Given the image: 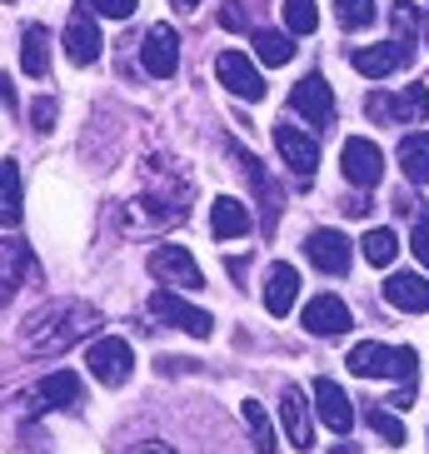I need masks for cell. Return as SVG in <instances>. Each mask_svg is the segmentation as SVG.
Listing matches in <instances>:
<instances>
[{
	"label": "cell",
	"mask_w": 429,
	"mask_h": 454,
	"mask_svg": "<svg viewBox=\"0 0 429 454\" xmlns=\"http://www.w3.org/2000/svg\"><path fill=\"white\" fill-rule=\"evenodd\" d=\"M95 325H100V315H95L90 305H81V300L45 305L26 320V349H35V355H60V349H70L75 340H85Z\"/></svg>",
	"instance_id": "cell-1"
},
{
	"label": "cell",
	"mask_w": 429,
	"mask_h": 454,
	"mask_svg": "<svg viewBox=\"0 0 429 454\" xmlns=\"http://www.w3.org/2000/svg\"><path fill=\"white\" fill-rule=\"evenodd\" d=\"M349 370L360 380H400L404 389H415V374H419V355L410 345L404 349H389L379 340H364V345L349 349Z\"/></svg>",
	"instance_id": "cell-2"
},
{
	"label": "cell",
	"mask_w": 429,
	"mask_h": 454,
	"mask_svg": "<svg viewBox=\"0 0 429 454\" xmlns=\"http://www.w3.org/2000/svg\"><path fill=\"white\" fill-rule=\"evenodd\" d=\"M364 110H370V121L379 125H419L429 115V90L425 85H404L400 95H370L364 100Z\"/></svg>",
	"instance_id": "cell-3"
},
{
	"label": "cell",
	"mask_w": 429,
	"mask_h": 454,
	"mask_svg": "<svg viewBox=\"0 0 429 454\" xmlns=\"http://www.w3.org/2000/svg\"><path fill=\"white\" fill-rule=\"evenodd\" d=\"M150 275L160 285H170V290H200L205 285L200 265H195V254L185 245H155L150 250Z\"/></svg>",
	"instance_id": "cell-4"
},
{
	"label": "cell",
	"mask_w": 429,
	"mask_h": 454,
	"mask_svg": "<svg viewBox=\"0 0 429 454\" xmlns=\"http://www.w3.org/2000/svg\"><path fill=\"white\" fill-rule=\"evenodd\" d=\"M339 165H345V180L355 190H375L385 180V150L364 135H349L345 150H339Z\"/></svg>",
	"instance_id": "cell-5"
},
{
	"label": "cell",
	"mask_w": 429,
	"mask_h": 454,
	"mask_svg": "<svg viewBox=\"0 0 429 454\" xmlns=\"http://www.w3.org/2000/svg\"><path fill=\"white\" fill-rule=\"evenodd\" d=\"M85 364H90V374L100 380V385H125L130 380V370H135V355H130V345H125L121 334H100L90 349H85Z\"/></svg>",
	"instance_id": "cell-6"
},
{
	"label": "cell",
	"mask_w": 429,
	"mask_h": 454,
	"mask_svg": "<svg viewBox=\"0 0 429 454\" xmlns=\"http://www.w3.org/2000/svg\"><path fill=\"white\" fill-rule=\"evenodd\" d=\"M150 315H155V320H165V325H175V330L195 334V340H205V334L214 330V320H210V315H205L200 305H190V300H180L175 290H155V294H150Z\"/></svg>",
	"instance_id": "cell-7"
},
{
	"label": "cell",
	"mask_w": 429,
	"mask_h": 454,
	"mask_svg": "<svg viewBox=\"0 0 429 454\" xmlns=\"http://www.w3.org/2000/svg\"><path fill=\"white\" fill-rule=\"evenodd\" d=\"M214 75H220V85H225L230 95H240V100H265V75L255 70V60L245 51H220Z\"/></svg>",
	"instance_id": "cell-8"
},
{
	"label": "cell",
	"mask_w": 429,
	"mask_h": 454,
	"mask_svg": "<svg viewBox=\"0 0 429 454\" xmlns=\"http://www.w3.org/2000/svg\"><path fill=\"white\" fill-rule=\"evenodd\" d=\"M275 150H280V160L290 165V175H295L300 185H309V175H315V165H320V145L309 140L300 125H275Z\"/></svg>",
	"instance_id": "cell-9"
},
{
	"label": "cell",
	"mask_w": 429,
	"mask_h": 454,
	"mask_svg": "<svg viewBox=\"0 0 429 454\" xmlns=\"http://www.w3.org/2000/svg\"><path fill=\"white\" fill-rule=\"evenodd\" d=\"M305 254L320 275H349V265H355V245L339 230H315L305 240Z\"/></svg>",
	"instance_id": "cell-10"
},
{
	"label": "cell",
	"mask_w": 429,
	"mask_h": 454,
	"mask_svg": "<svg viewBox=\"0 0 429 454\" xmlns=\"http://www.w3.org/2000/svg\"><path fill=\"white\" fill-rule=\"evenodd\" d=\"M410 45L404 41H379V45H364V51H355L349 55V66L360 70L364 81H385V75H394V70H404L410 66Z\"/></svg>",
	"instance_id": "cell-11"
},
{
	"label": "cell",
	"mask_w": 429,
	"mask_h": 454,
	"mask_svg": "<svg viewBox=\"0 0 429 454\" xmlns=\"http://www.w3.org/2000/svg\"><path fill=\"white\" fill-rule=\"evenodd\" d=\"M290 110L305 115L309 125H330L335 121V90H330V81H324V75H305V81L290 90Z\"/></svg>",
	"instance_id": "cell-12"
},
{
	"label": "cell",
	"mask_w": 429,
	"mask_h": 454,
	"mask_svg": "<svg viewBox=\"0 0 429 454\" xmlns=\"http://www.w3.org/2000/svg\"><path fill=\"white\" fill-rule=\"evenodd\" d=\"M140 66H145V75H155V81H170L175 70H180V35H175L170 26H150L145 45H140Z\"/></svg>",
	"instance_id": "cell-13"
},
{
	"label": "cell",
	"mask_w": 429,
	"mask_h": 454,
	"mask_svg": "<svg viewBox=\"0 0 429 454\" xmlns=\"http://www.w3.org/2000/svg\"><path fill=\"white\" fill-rule=\"evenodd\" d=\"M280 425H285V440L295 444L300 454L315 450V419H309V400L300 385H285L280 395Z\"/></svg>",
	"instance_id": "cell-14"
},
{
	"label": "cell",
	"mask_w": 429,
	"mask_h": 454,
	"mask_svg": "<svg viewBox=\"0 0 429 454\" xmlns=\"http://www.w3.org/2000/svg\"><path fill=\"white\" fill-rule=\"evenodd\" d=\"M70 404H81V374L75 370H55L30 389V410L35 414L41 410H70Z\"/></svg>",
	"instance_id": "cell-15"
},
{
	"label": "cell",
	"mask_w": 429,
	"mask_h": 454,
	"mask_svg": "<svg viewBox=\"0 0 429 454\" xmlns=\"http://www.w3.org/2000/svg\"><path fill=\"white\" fill-rule=\"evenodd\" d=\"M315 414H320L324 429H335V434H349V429H355V404H349V395L335 380H315Z\"/></svg>",
	"instance_id": "cell-16"
},
{
	"label": "cell",
	"mask_w": 429,
	"mask_h": 454,
	"mask_svg": "<svg viewBox=\"0 0 429 454\" xmlns=\"http://www.w3.org/2000/svg\"><path fill=\"white\" fill-rule=\"evenodd\" d=\"M300 320H305L309 334H324V340H330V334H345L349 330V305L339 300V294H315Z\"/></svg>",
	"instance_id": "cell-17"
},
{
	"label": "cell",
	"mask_w": 429,
	"mask_h": 454,
	"mask_svg": "<svg viewBox=\"0 0 429 454\" xmlns=\"http://www.w3.org/2000/svg\"><path fill=\"white\" fill-rule=\"evenodd\" d=\"M250 225H255V215H250L245 200H235V195H220V200L210 205L214 240H240V235H250Z\"/></svg>",
	"instance_id": "cell-18"
},
{
	"label": "cell",
	"mask_w": 429,
	"mask_h": 454,
	"mask_svg": "<svg viewBox=\"0 0 429 454\" xmlns=\"http://www.w3.org/2000/svg\"><path fill=\"white\" fill-rule=\"evenodd\" d=\"M100 26H95L90 15L85 11H75L70 15V26H66V55L70 60H75V66H95V60H100Z\"/></svg>",
	"instance_id": "cell-19"
},
{
	"label": "cell",
	"mask_w": 429,
	"mask_h": 454,
	"mask_svg": "<svg viewBox=\"0 0 429 454\" xmlns=\"http://www.w3.org/2000/svg\"><path fill=\"white\" fill-rule=\"evenodd\" d=\"M295 300H300V270L295 265H269V275H265V309L285 320V315L295 309Z\"/></svg>",
	"instance_id": "cell-20"
},
{
	"label": "cell",
	"mask_w": 429,
	"mask_h": 454,
	"mask_svg": "<svg viewBox=\"0 0 429 454\" xmlns=\"http://www.w3.org/2000/svg\"><path fill=\"white\" fill-rule=\"evenodd\" d=\"M385 300L394 309H404V315H425V309H429V280H425V275H410V270H404V275H389V280H385Z\"/></svg>",
	"instance_id": "cell-21"
},
{
	"label": "cell",
	"mask_w": 429,
	"mask_h": 454,
	"mask_svg": "<svg viewBox=\"0 0 429 454\" xmlns=\"http://www.w3.org/2000/svg\"><path fill=\"white\" fill-rule=\"evenodd\" d=\"M26 270H30V250H26V245H20V240H0V309L15 300Z\"/></svg>",
	"instance_id": "cell-22"
},
{
	"label": "cell",
	"mask_w": 429,
	"mask_h": 454,
	"mask_svg": "<svg viewBox=\"0 0 429 454\" xmlns=\"http://www.w3.org/2000/svg\"><path fill=\"white\" fill-rule=\"evenodd\" d=\"M400 165H404V180L429 185V130L404 135V140H400Z\"/></svg>",
	"instance_id": "cell-23"
},
{
	"label": "cell",
	"mask_w": 429,
	"mask_h": 454,
	"mask_svg": "<svg viewBox=\"0 0 429 454\" xmlns=\"http://www.w3.org/2000/svg\"><path fill=\"white\" fill-rule=\"evenodd\" d=\"M20 70H26L30 81H41L45 70H51V35H45V26H26V41H20Z\"/></svg>",
	"instance_id": "cell-24"
},
{
	"label": "cell",
	"mask_w": 429,
	"mask_h": 454,
	"mask_svg": "<svg viewBox=\"0 0 429 454\" xmlns=\"http://www.w3.org/2000/svg\"><path fill=\"white\" fill-rule=\"evenodd\" d=\"M0 225H20V165L0 160Z\"/></svg>",
	"instance_id": "cell-25"
},
{
	"label": "cell",
	"mask_w": 429,
	"mask_h": 454,
	"mask_svg": "<svg viewBox=\"0 0 429 454\" xmlns=\"http://www.w3.org/2000/svg\"><path fill=\"white\" fill-rule=\"evenodd\" d=\"M240 419H245V429H250V440H255L260 454H275V450H280V440H275V425H269V414L260 410V400H245V404H240Z\"/></svg>",
	"instance_id": "cell-26"
},
{
	"label": "cell",
	"mask_w": 429,
	"mask_h": 454,
	"mask_svg": "<svg viewBox=\"0 0 429 454\" xmlns=\"http://www.w3.org/2000/svg\"><path fill=\"white\" fill-rule=\"evenodd\" d=\"M255 55L265 66H290L295 60V41L285 30H255Z\"/></svg>",
	"instance_id": "cell-27"
},
{
	"label": "cell",
	"mask_w": 429,
	"mask_h": 454,
	"mask_svg": "<svg viewBox=\"0 0 429 454\" xmlns=\"http://www.w3.org/2000/svg\"><path fill=\"white\" fill-rule=\"evenodd\" d=\"M364 425L375 429L385 444H404V419L400 414H389L385 404H370V410H364Z\"/></svg>",
	"instance_id": "cell-28"
},
{
	"label": "cell",
	"mask_w": 429,
	"mask_h": 454,
	"mask_svg": "<svg viewBox=\"0 0 429 454\" xmlns=\"http://www.w3.org/2000/svg\"><path fill=\"white\" fill-rule=\"evenodd\" d=\"M285 26H290V35H315V26H320L315 0H285Z\"/></svg>",
	"instance_id": "cell-29"
},
{
	"label": "cell",
	"mask_w": 429,
	"mask_h": 454,
	"mask_svg": "<svg viewBox=\"0 0 429 454\" xmlns=\"http://www.w3.org/2000/svg\"><path fill=\"white\" fill-rule=\"evenodd\" d=\"M389 20H394V30L404 35V45H415V30L425 26V15H419L415 0H394V5H389Z\"/></svg>",
	"instance_id": "cell-30"
},
{
	"label": "cell",
	"mask_w": 429,
	"mask_h": 454,
	"mask_svg": "<svg viewBox=\"0 0 429 454\" xmlns=\"http://www.w3.org/2000/svg\"><path fill=\"white\" fill-rule=\"evenodd\" d=\"M394 250H400L394 230H370V235H364V260H370V265H389Z\"/></svg>",
	"instance_id": "cell-31"
},
{
	"label": "cell",
	"mask_w": 429,
	"mask_h": 454,
	"mask_svg": "<svg viewBox=\"0 0 429 454\" xmlns=\"http://www.w3.org/2000/svg\"><path fill=\"white\" fill-rule=\"evenodd\" d=\"M335 15L345 30H360L375 20V0H335Z\"/></svg>",
	"instance_id": "cell-32"
},
{
	"label": "cell",
	"mask_w": 429,
	"mask_h": 454,
	"mask_svg": "<svg viewBox=\"0 0 429 454\" xmlns=\"http://www.w3.org/2000/svg\"><path fill=\"white\" fill-rule=\"evenodd\" d=\"M81 11H95V15H105V20H130L135 15V0H75Z\"/></svg>",
	"instance_id": "cell-33"
},
{
	"label": "cell",
	"mask_w": 429,
	"mask_h": 454,
	"mask_svg": "<svg viewBox=\"0 0 429 454\" xmlns=\"http://www.w3.org/2000/svg\"><path fill=\"white\" fill-rule=\"evenodd\" d=\"M410 245H415L419 265L429 270V215H419V220H415V235H410Z\"/></svg>",
	"instance_id": "cell-34"
},
{
	"label": "cell",
	"mask_w": 429,
	"mask_h": 454,
	"mask_svg": "<svg viewBox=\"0 0 429 454\" xmlns=\"http://www.w3.org/2000/svg\"><path fill=\"white\" fill-rule=\"evenodd\" d=\"M30 121H35V130H51L55 125V100H35V106H30Z\"/></svg>",
	"instance_id": "cell-35"
},
{
	"label": "cell",
	"mask_w": 429,
	"mask_h": 454,
	"mask_svg": "<svg viewBox=\"0 0 429 454\" xmlns=\"http://www.w3.org/2000/svg\"><path fill=\"white\" fill-rule=\"evenodd\" d=\"M130 454H175L165 440H140V444H130Z\"/></svg>",
	"instance_id": "cell-36"
},
{
	"label": "cell",
	"mask_w": 429,
	"mask_h": 454,
	"mask_svg": "<svg viewBox=\"0 0 429 454\" xmlns=\"http://www.w3.org/2000/svg\"><path fill=\"white\" fill-rule=\"evenodd\" d=\"M225 26H230V30H240V26H245V15H240V0H230V5H225Z\"/></svg>",
	"instance_id": "cell-37"
},
{
	"label": "cell",
	"mask_w": 429,
	"mask_h": 454,
	"mask_svg": "<svg viewBox=\"0 0 429 454\" xmlns=\"http://www.w3.org/2000/svg\"><path fill=\"white\" fill-rule=\"evenodd\" d=\"M0 106H15V90H11V81L0 75Z\"/></svg>",
	"instance_id": "cell-38"
},
{
	"label": "cell",
	"mask_w": 429,
	"mask_h": 454,
	"mask_svg": "<svg viewBox=\"0 0 429 454\" xmlns=\"http://www.w3.org/2000/svg\"><path fill=\"white\" fill-rule=\"evenodd\" d=\"M170 5H180V11H195V5H200V0H170Z\"/></svg>",
	"instance_id": "cell-39"
},
{
	"label": "cell",
	"mask_w": 429,
	"mask_h": 454,
	"mask_svg": "<svg viewBox=\"0 0 429 454\" xmlns=\"http://www.w3.org/2000/svg\"><path fill=\"white\" fill-rule=\"evenodd\" d=\"M425 45H429V15H425Z\"/></svg>",
	"instance_id": "cell-40"
},
{
	"label": "cell",
	"mask_w": 429,
	"mask_h": 454,
	"mask_svg": "<svg viewBox=\"0 0 429 454\" xmlns=\"http://www.w3.org/2000/svg\"><path fill=\"white\" fill-rule=\"evenodd\" d=\"M335 454H355V450H335Z\"/></svg>",
	"instance_id": "cell-41"
}]
</instances>
